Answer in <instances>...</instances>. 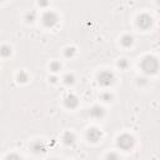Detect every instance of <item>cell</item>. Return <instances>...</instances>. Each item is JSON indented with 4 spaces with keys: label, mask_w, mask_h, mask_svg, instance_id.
<instances>
[{
    "label": "cell",
    "mask_w": 160,
    "mask_h": 160,
    "mask_svg": "<svg viewBox=\"0 0 160 160\" xmlns=\"http://www.w3.org/2000/svg\"><path fill=\"white\" fill-rule=\"evenodd\" d=\"M49 80H50V81H51L52 84H55V82L58 81V78H56L55 75H52V76H50V78H49Z\"/></svg>",
    "instance_id": "24"
},
{
    "label": "cell",
    "mask_w": 160,
    "mask_h": 160,
    "mask_svg": "<svg viewBox=\"0 0 160 160\" xmlns=\"http://www.w3.org/2000/svg\"><path fill=\"white\" fill-rule=\"evenodd\" d=\"M31 150L32 152L35 154H40V152H45L46 151V145L42 140H35L32 144H31Z\"/></svg>",
    "instance_id": "9"
},
{
    "label": "cell",
    "mask_w": 160,
    "mask_h": 160,
    "mask_svg": "<svg viewBox=\"0 0 160 160\" xmlns=\"http://www.w3.org/2000/svg\"><path fill=\"white\" fill-rule=\"evenodd\" d=\"M89 114H90V116L94 118V119H101V118H104V115H105V110H104V108L100 106V105H94V106L90 109Z\"/></svg>",
    "instance_id": "8"
},
{
    "label": "cell",
    "mask_w": 160,
    "mask_h": 160,
    "mask_svg": "<svg viewBox=\"0 0 160 160\" xmlns=\"http://www.w3.org/2000/svg\"><path fill=\"white\" fill-rule=\"evenodd\" d=\"M36 16H38L36 12L34 10H31V11L25 14V20H26V22H34L36 20Z\"/></svg>",
    "instance_id": "14"
},
{
    "label": "cell",
    "mask_w": 160,
    "mask_h": 160,
    "mask_svg": "<svg viewBox=\"0 0 160 160\" xmlns=\"http://www.w3.org/2000/svg\"><path fill=\"white\" fill-rule=\"evenodd\" d=\"M0 52H1V56H2V58H8V56L11 55V48H10L9 45H2Z\"/></svg>",
    "instance_id": "15"
},
{
    "label": "cell",
    "mask_w": 160,
    "mask_h": 160,
    "mask_svg": "<svg viewBox=\"0 0 160 160\" xmlns=\"http://www.w3.org/2000/svg\"><path fill=\"white\" fill-rule=\"evenodd\" d=\"M96 80H98V82H99L101 86L108 88V86H110V85L114 84V81H115V75H114V72L110 71V70H101V71L98 74Z\"/></svg>",
    "instance_id": "3"
},
{
    "label": "cell",
    "mask_w": 160,
    "mask_h": 160,
    "mask_svg": "<svg viewBox=\"0 0 160 160\" xmlns=\"http://www.w3.org/2000/svg\"><path fill=\"white\" fill-rule=\"evenodd\" d=\"M64 105L68 108V109H75L78 105H79V99L76 95L74 94H68L64 99Z\"/></svg>",
    "instance_id": "7"
},
{
    "label": "cell",
    "mask_w": 160,
    "mask_h": 160,
    "mask_svg": "<svg viewBox=\"0 0 160 160\" xmlns=\"http://www.w3.org/2000/svg\"><path fill=\"white\" fill-rule=\"evenodd\" d=\"M60 69H61V64H60L59 61H52V62L50 64V70H51L52 72H58Z\"/></svg>",
    "instance_id": "18"
},
{
    "label": "cell",
    "mask_w": 160,
    "mask_h": 160,
    "mask_svg": "<svg viewBox=\"0 0 160 160\" xmlns=\"http://www.w3.org/2000/svg\"><path fill=\"white\" fill-rule=\"evenodd\" d=\"M136 25L138 28H140L141 30H148L151 28L152 25V18L149 14H140L136 19Z\"/></svg>",
    "instance_id": "5"
},
{
    "label": "cell",
    "mask_w": 160,
    "mask_h": 160,
    "mask_svg": "<svg viewBox=\"0 0 160 160\" xmlns=\"http://www.w3.org/2000/svg\"><path fill=\"white\" fill-rule=\"evenodd\" d=\"M16 79H18L19 82H26V81L29 80V75H28L26 71L20 70V71L18 72V75H16Z\"/></svg>",
    "instance_id": "12"
},
{
    "label": "cell",
    "mask_w": 160,
    "mask_h": 160,
    "mask_svg": "<svg viewBox=\"0 0 160 160\" xmlns=\"http://www.w3.org/2000/svg\"><path fill=\"white\" fill-rule=\"evenodd\" d=\"M41 21H42L44 26H46V28H54L58 24V21H59V16L56 15V12H54L51 10H48V11H45L42 14Z\"/></svg>",
    "instance_id": "4"
},
{
    "label": "cell",
    "mask_w": 160,
    "mask_h": 160,
    "mask_svg": "<svg viewBox=\"0 0 160 160\" xmlns=\"http://www.w3.org/2000/svg\"><path fill=\"white\" fill-rule=\"evenodd\" d=\"M75 140H76V138H75V135H74L71 131H65V132H64V135H62V142H64L65 145L72 146V145L75 144Z\"/></svg>",
    "instance_id": "10"
},
{
    "label": "cell",
    "mask_w": 160,
    "mask_h": 160,
    "mask_svg": "<svg viewBox=\"0 0 160 160\" xmlns=\"http://www.w3.org/2000/svg\"><path fill=\"white\" fill-rule=\"evenodd\" d=\"M101 136H102L101 130H99V129L95 128V126L89 128L88 131H86V139H88L90 142H98V141L101 139Z\"/></svg>",
    "instance_id": "6"
},
{
    "label": "cell",
    "mask_w": 160,
    "mask_h": 160,
    "mask_svg": "<svg viewBox=\"0 0 160 160\" xmlns=\"http://www.w3.org/2000/svg\"><path fill=\"white\" fill-rule=\"evenodd\" d=\"M121 44L125 46V48H130L132 44H134V36L130 35V34H125L121 36Z\"/></svg>",
    "instance_id": "11"
},
{
    "label": "cell",
    "mask_w": 160,
    "mask_h": 160,
    "mask_svg": "<svg viewBox=\"0 0 160 160\" xmlns=\"http://www.w3.org/2000/svg\"><path fill=\"white\" fill-rule=\"evenodd\" d=\"M106 158H108V159H118L119 156H118L116 154H114V152H111V154H108V155H106Z\"/></svg>",
    "instance_id": "23"
},
{
    "label": "cell",
    "mask_w": 160,
    "mask_h": 160,
    "mask_svg": "<svg viewBox=\"0 0 160 160\" xmlns=\"http://www.w3.org/2000/svg\"><path fill=\"white\" fill-rule=\"evenodd\" d=\"M138 84H139L140 86H144V85H146V84H148V80H146V78H139V79H138Z\"/></svg>",
    "instance_id": "21"
},
{
    "label": "cell",
    "mask_w": 160,
    "mask_h": 160,
    "mask_svg": "<svg viewBox=\"0 0 160 160\" xmlns=\"http://www.w3.org/2000/svg\"><path fill=\"white\" fill-rule=\"evenodd\" d=\"M38 5L40 8H48L49 6V0H38Z\"/></svg>",
    "instance_id": "20"
},
{
    "label": "cell",
    "mask_w": 160,
    "mask_h": 160,
    "mask_svg": "<svg viewBox=\"0 0 160 160\" xmlns=\"http://www.w3.org/2000/svg\"><path fill=\"white\" fill-rule=\"evenodd\" d=\"M100 98H101V100H102V101H105V102H110V101L112 100V98H114V96H112V94H111L110 91H105V92H102V94H101V96H100Z\"/></svg>",
    "instance_id": "17"
},
{
    "label": "cell",
    "mask_w": 160,
    "mask_h": 160,
    "mask_svg": "<svg viewBox=\"0 0 160 160\" xmlns=\"http://www.w3.org/2000/svg\"><path fill=\"white\" fill-rule=\"evenodd\" d=\"M9 159H21V158L19 155H16V154H10V155L6 156V160H9Z\"/></svg>",
    "instance_id": "22"
},
{
    "label": "cell",
    "mask_w": 160,
    "mask_h": 160,
    "mask_svg": "<svg viewBox=\"0 0 160 160\" xmlns=\"http://www.w3.org/2000/svg\"><path fill=\"white\" fill-rule=\"evenodd\" d=\"M118 66H119L121 70H125V69H128V66H129V61H128L126 59H120V60L118 61Z\"/></svg>",
    "instance_id": "19"
},
{
    "label": "cell",
    "mask_w": 160,
    "mask_h": 160,
    "mask_svg": "<svg viewBox=\"0 0 160 160\" xmlns=\"http://www.w3.org/2000/svg\"><path fill=\"white\" fill-rule=\"evenodd\" d=\"M140 68L145 75H154L160 69V62L154 55H145L140 61Z\"/></svg>",
    "instance_id": "1"
},
{
    "label": "cell",
    "mask_w": 160,
    "mask_h": 160,
    "mask_svg": "<svg viewBox=\"0 0 160 160\" xmlns=\"http://www.w3.org/2000/svg\"><path fill=\"white\" fill-rule=\"evenodd\" d=\"M135 145V139L132 135L128 134V132H124L121 134L120 136H118L116 139V146L124 151H128L130 149H132Z\"/></svg>",
    "instance_id": "2"
},
{
    "label": "cell",
    "mask_w": 160,
    "mask_h": 160,
    "mask_svg": "<svg viewBox=\"0 0 160 160\" xmlns=\"http://www.w3.org/2000/svg\"><path fill=\"white\" fill-rule=\"evenodd\" d=\"M75 48L74 46H68L65 50H64V55L66 56V58H72L74 55H75Z\"/></svg>",
    "instance_id": "16"
},
{
    "label": "cell",
    "mask_w": 160,
    "mask_h": 160,
    "mask_svg": "<svg viewBox=\"0 0 160 160\" xmlns=\"http://www.w3.org/2000/svg\"><path fill=\"white\" fill-rule=\"evenodd\" d=\"M62 80H64L65 85H69V86H70V85H72V84L75 82V76H74V74L68 72V74H65V75H64Z\"/></svg>",
    "instance_id": "13"
},
{
    "label": "cell",
    "mask_w": 160,
    "mask_h": 160,
    "mask_svg": "<svg viewBox=\"0 0 160 160\" xmlns=\"http://www.w3.org/2000/svg\"><path fill=\"white\" fill-rule=\"evenodd\" d=\"M158 4H159V5H160V0H158Z\"/></svg>",
    "instance_id": "25"
},
{
    "label": "cell",
    "mask_w": 160,
    "mask_h": 160,
    "mask_svg": "<svg viewBox=\"0 0 160 160\" xmlns=\"http://www.w3.org/2000/svg\"><path fill=\"white\" fill-rule=\"evenodd\" d=\"M2 1H4V0H2Z\"/></svg>",
    "instance_id": "26"
}]
</instances>
